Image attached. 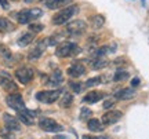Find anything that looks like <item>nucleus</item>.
Listing matches in <instances>:
<instances>
[{
    "label": "nucleus",
    "mask_w": 149,
    "mask_h": 139,
    "mask_svg": "<svg viewBox=\"0 0 149 139\" xmlns=\"http://www.w3.org/2000/svg\"><path fill=\"white\" fill-rule=\"evenodd\" d=\"M135 94L137 92H135L134 88H122V90L115 92V99H117V101H128V99H133Z\"/></svg>",
    "instance_id": "ddd939ff"
},
{
    "label": "nucleus",
    "mask_w": 149,
    "mask_h": 139,
    "mask_svg": "<svg viewBox=\"0 0 149 139\" xmlns=\"http://www.w3.org/2000/svg\"><path fill=\"white\" fill-rule=\"evenodd\" d=\"M88 21H90L91 26L94 28V29H100V28L104 26L105 18H104V15H101V14H95V15H91Z\"/></svg>",
    "instance_id": "a211bd4d"
},
{
    "label": "nucleus",
    "mask_w": 149,
    "mask_h": 139,
    "mask_svg": "<svg viewBox=\"0 0 149 139\" xmlns=\"http://www.w3.org/2000/svg\"><path fill=\"white\" fill-rule=\"evenodd\" d=\"M39 127H40L43 131H46V132H58V131H62V125H59L55 120L48 118V117L40 118Z\"/></svg>",
    "instance_id": "423d86ee"
},
{
    "label": "nucleus",
    "mask_w": 149,
    "mask_h": 139,
    "mask_svg": "<svg viewBox=\"0 0 149 139\" xmlns=\"http://www.w3.org/2000/svg\"><path fill=\"white\" fill-rule=\"evenodd\" d=\"M80 53V48L77 47V44L70 43V41H64L61 43L55 50V55L59 58H66L70 55H77Z\"/></svg>",
    "instance_id": "f03ea898"
},
{
    "label": "nucleus",
    "mask_w": 149,
    "mask_h": 139,
    "mask_svg": "<svg viewBox=\"0 0 149 139\" xmlns=\"http://www.w3.org/2000/svg\"><path fill=\"white\" fill-rule=\"evenodd\" d=\"M0 6H1L3 8H6V10H7V8L10 7V3H8L7 0H0Z\"/></svg>",
    "instance_id": "72a5a7b5"
},
{
    "label": "nucleus",
    "mask_w": 149,
    "mask_h": 139,
    "mask_svg": "<svg viewBox=\"0 0 149 139\" xmlns=\"http://www.w3.org/2000/svg\"><path fill=\"white\" fill-rule=\"evenodd\" d=\"M86 28H87L86 22L77 19V21H73V22H70V24H68L66 32L69 33V35H81L86 30Z\"/></svg>",
    "instance_id": "9d476101"
},
{
    "label": "nucleus",
    "mask_w": 149,
    "mask_h": 139,
    "mask_svg": "<svg viewBox=\"0 0 149 139\" xmlns=\"http://www.w3.org/2000/svg\"><path fill=\"white\" fill-rule=\"evenodd\" d=\"M73 103V95L69 94V92H65L62 98H59V106L64 107V109H68V107L72 106Z\"/></svg>",
    "instance_id": "6ab92c4d"
},
{
    "label": "nucleus",
    "mask_w": 149,
    "mask_h": 139,
    "mask_svg": "<svg viewBox=\"0 0 149 139\" xmlns=\"http://www.w3.org/2000/svg\"><path fill=\"white\" fill-rule=\"evenodd\" d=\"M84 73H86V68L81 64H73L69 69H68V75H69L70 77H74V79L83 76Z\"/></svg>",
    "instance_id": "2eb2a0df"
},
{
    "label": "nucleus",
    "mask_w": 149,
    "mask_h": 139,
    "mask_svg": "<svg viewBox=\"0 0 149 139\" xmlns=\"http://www.w3.org/2000/svg\"><path fill=\"white\" fill-rule=\"evenodd\" d=\"M44 29V26H43L42 24H29V30L32 33H36V32H40V30H43Z\"/></svg>",
    "instance_id": "7c9ffc66"
},
{
    "label": "nucleus",
    "mask_w": 149,
    "mask_h": 139,
    "mask_svg": "<svg viewBox=\"0 0 149 139\" xmlns=\"http://www.w3.org/2000/svg\"><path fill=\"white\" fill-rule=\"evenodd\" d=\"M108 51H109V48H108L107 46H104V47L97 48L95 51H94V55H95V58H101L105 54H108Z\"/></svg>",
    "instance_id": "cd10ccee"
},
{
    "label": "nucleus",
    "mask_w": 149,
    "mask_h": 139,
    "mask_svg": "<svg viewBox=\"0 0 149 139\" xmlns=\"http://www.w3.org/2000/svg\"><path fill=\"white\" fill-rule=\"evenodd\" d=\"M0 135L4 139H15V136L11 134V131H8V129H7V132H6V129H0Z\"/></svg>",
    "instance_id": "2f4dec72"
},
{
    "label": "nucleus",
    "mask_w": 149,
    "mask_h": 139,
    "mask_svg": "<svg viewBox=\"0 0 149 139\" xmlns=\"http://www.w3.org/2000/svg\"><path fill=\"white\" fill-rule=\"evenodd\" d=\"M54 139H69V138H68L66 135H55Z\"/></svg>",
    "instance_id": "e433bc0d"
},
{
    "label": "nucleus",
    "mask_w": 149,
    "mask_h": 139,
    "mask_svg": "<svg viewBox=\"0 0 149 139\" xmlns=\"http://www.w3.org/2000/svg\"><path fill=\"white\" fill-rule=\"evenodd\" d=\"M83 139H102V138H95V136H91V135H83Z\"/></svg>",
    "instance_id": "4c0bfd02"
},
{
    "label": "nucleus",
    "mask_w": 149,
    "mask_h": 139,
    "mask_svg": "<svg viewBox=\"0 0 149 139\" xmlns=\"http://www.w3.org/2000/svg\"><path fill=\"white\" fill-rule=\"evenodd\" d=\"M70 1L72 0H48V1H46V6L51 10H55V8H61V7L66 6Z\"/></svg>",
    "instance_id": "412c9836"
},
{
    "label": "nucleus",
    "mask_w": 149,
    "mask_h": 139,
    "mask_svg": "<svg viewBox=\"0 0 149 139\" xmlns=\"http://www.w3.org/2000/svg\"><path fill=\"white\" fill-rule=\"evenodd\" d=\"M102 96H104V94L100 91H90L88 94L84 95L83 102H84V103H95V102H98L101 99Z\"/></svg>",
    "instance_id": "dca6fc26"
},
{
    "label": "nucleus",
    "mask_w": 149,
    "mask_h": 139,
    "mask_svg": "<svg viewBox=\"0 0 149 139\" xmlns=\"http://www.w3.org/2000/svg\"><path fill=\"white\" fill-rule=\"evenodd\" d=\"M91 114H93V112H91L88 107H81V110H80V118H81V120H87V118H90Z\"/></svg>",
    "instance_id": "c756f323"
},
{
    "label": "nucleus",
    "mask_w": 149,
    "mask_h": 139,
    "mask_svg": "<svg viewBox=\"0 0 149 139\" xmlns=\"http://www.w3.org/2000/svg\"><path fill=\"white\" fill-rule=\"evenodd\" d=\"M128 79V73L126 72V70H117L116 72V75H115V77H113V80L115 81H124V80H127Z\"/></svg>",
    "instance_id": "393cba45"
},
{
    "label": "nucleus",
    "mask_w": 149,
    "mask_h": 139,
    "mask_svg": "<svg viewBox=\"0 0 149 139\" xmlns=\"http://www.w3.org/2000/svg\"><path fill=\"white\" fill-rule=\"evenodd\" d=\"M33 76H35L33 70L31 69V68H28V66H22V68L15 70L17 80L19 81V83H22V84H28L29 81H32Z\"/></svg>",
    "instance_id": "0eeeda50"
},
{
    "label": "nucleus",
    "mask_w": 149,
    "mask_h": 139,
    "mask_svg": "<svg viewBox=\"0 0 149 139\" xmlns=\"http://www.w3.org/2000/svg\"><path fill=\"white\" fill-rule=\"evenodd\" d=\"M69 87H70V90H72L73 92H81V90H83L84 84H81V83H74V81H70V83H69Z\"/></svg>",
    "instance_id": "c85d7f7f"
},
{
    "label": "nucleus",
    "mask_w": 149,
    "mask_h": 139,
    "mask_svg": "<svg viewBox=\"0 0 149 139\" xmlns=\"http://www.w3.org/2000/svg\"><path fill=\"white\" fill-rule=\"evenodd\" d=\"M33 39H35V33L28 32V33H25V35H22L21 37L18 39V44H19L21 47H25V46H28L29 43H32Z\"/></svg>",
    "instance_id": "5701e85b"
},
{
    "label": "nucleus",
    "mask_w": 149,
    "mask_h": 139,
    "mask_svg": "<svg viewBox=\"0 0 149 139\" xmlns=\"http://www.w3.org/2000/svg\"><path fill=\"white\" fill-rule=\"evenodd\" d=\"M35 116H36V112L28 110V109H24L21 112H18V118H19L24 124H26V125H33V124H35V121H33Z\"/></svg>",
    "instance_id": "4468645a"
},
{
    "label": "nucleus",
    "mask_w": 149,
    "mask_h": 139,
    "mask_svg": "<svg viewBox=\"0 0 149 139\" xmlns=\"http://www.w3.org/2000/svg\"><path fill=\"white\" fill-rule=\"evenodd\" d=\"M3 120H4L6 128L8 129V131H11V132H17V131H21V125H19V121H18L15 117H13L11 114H4V116H3Z\"/></svg>",
    "instance_id": "f8f14e48"
},
{
    "label": "nucleus",
    "mask_w": 149,
    "mask_h": 139,
    "mask_svg": "<svg viewBox=\"0 0 149 139\" xmlns=\"http://www.w3.org/2000/svg\"><path fill=\"white\" fill-rule=\"evenodd\" d=\"M0 86L8 92H15L18 90L17 84L13 80V76L6 70H0Z\"/></svg>",
    "instance_id": "39448f33"
},
{
    "label": "nucleus",
    "mask_w": 149,
    "mask_h": 139,
    "mask_svg": "<svg viewBox=\"0 0 149 139\" xmlns=\"http://www.w3.org/2000/svg\"><path fill=\"white\" fill-rule=\"evenodd\" d=\"M42 1H48V0H42Z\"/></svg>",
    "instance_id": "58836bf2"
},
{
    "label": "nucleus",
    "mask_w": 149,
    "mask_h": 139,
    "mask_svg": "<svg viewBox=\"0 0 149 139\" xmlns=\"http://www.w3.org/2000/svg\"><path fill=\"white\" fill-rule=\"evenodd\" d=\"M62 81H64V76H62V72L59 69L54 70L50 76V79H48V83L51 86H59V84H62Z\"/></svg>",
    "instance_id": "f3484780"
},
{
    "label": "nucleus",
    "mask_w": 149,
    "mask_h": 139,
    "mask_svg": "<svg viewBox=\"0 0 149 139\" xmlns=\"http://www.w3.org/2000/svg\"><path fill=\"white\" fill-rule=\"evenodd\" d=\"M48 46V39H42L39 43L36 44V47L33 48L32 51L29 53V59H37L42 57V54L44 53L46 47Z\"/></svg>",
    "instance_id": "9b49d317"
},
{
    "label": "nucleus",
    "mask_w": 149,
    "mask_h": 139,
    "mask_svg": "<svg viewBox=\"0 0 149 139\" xmlns=\"http://www.w3.org/2000/svg\"><path fill=\"white\" fill-rule=\"evenodd\" d=\"M42 10L39 8H31V10H22L17 14V19L19 24H29V21H33L39 17H42Z\"/></svg>",
    "instance_id": "7ed1b4c3"
},
{
    "label": "nucleus",
    "mask_w": 149,
    "mask_h": 139,
    "mask_svg": "<svg viewBox=\"0 0 149 139\" xmlns=\"http://www.w3.org/2000/svg\"><path fill=\"white\" fill-rule=\"evenodd\" d=\"M100 81H101V79H100V77H93V79H88V80L86 81L84 88H91V87L98 86V84H100Z\"/></svg>",
    "instance_id": "a878e982"
},
{
    "label": "nucleus",
    "mask_w": 149,
    "mask_h": 139,
    "mask_svg": "<svg viewBox=\"0 0 149 139\" xmlns=\"http://www.w3.org/2000/svg\"><path fill=\"white\" fill-rule=\"evenodd\" d=\"M79 12V6H69V7H65L61 11H58L55 15L53 17V24L54 25H62L66 24L68 21H70V18L73 15H76Z\"/></svg>",
    "instance_id": "f257e3e1"
},
{
    "label": "nucleus",
    "mask_w": 149,
    "mask_h": 139,
    "mask_svg": "<svg viewBox=\"0 0 149 139\" xmlns=\"http://www.w3.org/2000/svg\"><path fill=\"white\" fill-rule=\"evenodd\" d=\"M122 116H123V113L119 112V110H109V112H107L102 116L101 121L104 125H112V124L117 123L122 118Z\"/></svg>",
    "instance_id": "1a4fd4ad"
},
{
    "label": "nucleus",
    "mask_w": 149,
    "mask_h": 139,
    "mask_svg": "<svg viewBox=\"0 0 149 139\" xmlns=\"http://www.w3.org/2000/svg\"><path fill=\"white\" fill-rule=\"evenodd\" d=\"M61 96V90H53V91H40L36 94V99L43 103H54L58 101Z\"/></svg>",
    "instance_id": "20e7f679"
},
{
    "label": "nucleus",
    "mask_w": 149,
    "mask_h": 139,
    "mask_svg": "<svg viewBox=\"0 0 149 139\" xmlns=\"http://www.w3.org/2000/svg\"><path fill=\"white\" fill-rule=\"evenodd\" d=\"M87 127H88L90 131H102V129H104V124H102V121L98 120V118H91V120H88Z\"/></svg>",
    "instance_id": "4be33fe9"
},
{
    "label": "nucleus",
    "mask_w": 149,
    "mask_h": 139,
    "mask_svg": "<svg viewBox=\"0 0 149 139\" xmlns=\"http://www.w3.org/2000/svg\"><path fill=\"white\" fill-rule=\"evenodd\" d=\"M11 30H14V25L7 18L0 17V33H7L11 32Z\"/></svg>",
    "instance_id": "aec40b11"
},
{
    "label": "nucleus",
    "mask_w": 149,
    "mask_h": 139,
    "mask_svg": "<svg viewBox=\"0 0 149 139\" xmlns=\"http://www.w3.org/2000/svg\"><path fill=\"white\" fill-rule=\"evenodd\" d=\"M105 66H108V59H105L104 57H101V58H95L93 62H91V68L93 69H102V68H105Z\"/></svg>",
    "instance_id": "b1692460"
},
{
    "label": "nucleus",
    "mask_w": 149,
    "mask_h": 139,
    "mask_svg": "<svg viewBox=\"0 0 149 139\" xmlns=\"http://www.w3.org/2000/svg\"><path fill=\"white\" fill-rule=\"evenodd\" d=\"M113 103H115V101H105V103H104V107H105V109H109V107L113 106Z\"/></svg>",
    "instance_id": "f704fd0d"
},
{
    "label": "nucleus",
    "mask_w": 149,
    "mask_h": 139,
    "mask_svg": "<svg viewBox=\"0 0 149 139\" xmlns=\"http://www.w3.org/2000/svg\"><path fill=\"white\" fill-rule=\"evenodd\" d=\"M6 102H7V105L11 109H14L17 112H21L24 109H26L25 107V102H24V99H22V96L19 94H11V95H8Z\"/></svg>",
    "instance_id": "6e6552de"
},
{
    "label": "nucleus",
    "mask_w": 149,
    "mask_h": 139,
    "mask_svg": "<svg viewBox=\"0 0 149 139\" xmlns=\"http://www.w3.org/2000/svg\"><path fill=\"white\" fill-rule=\"evenodd\" d=\"M26 1H29V0H26Z\"/></svg>",
    "instance_id": "ea45409f"
},
{
    "label": "nucleus",
    "mask_w": 149,
    "mask_h": 139,
    "mask_svg": "<svg viewBox=\"0 0 149 139\" xmlns=\"http://www.w3.org/2000/svg\"><path fill=\"white\" fill-rule=\"evenodd\" d=\"M139 84V79H137V77H135V79H133V80H131V87H137Z\"/></svg>",
    "instance_id": "c9c22d12"
},
{
    "label": "nucleus",
    "mask_w": 149,
    "mask_h": 139,
    "mask_svg": "<svg viewBox=\"0 0 149 139\" xmlns=\"http://www.w3.org/2000/svg\"><path fill=\"white\" fill-rule=\"evenodd\" d=\"M0 57L4 59H10L11 58V51L6 46H0Z\"/></svg>",
    "instance_id": "bb28decb"
},
{
    "label": "nucleus",
    "mask_w": 149,
    "mask_h": 139,
    "mask_svg": "<svg viewBox=\"0 0 149 139\" xmlns=\"http://www.w3.org/2000/svg\"><path fill=\"white\" fill-rule=\"evenodd\" d=\"M115 64H116V66H124L123 64H127V61H126V58H117L115 61Z\"/></svg>",
    "instance_id": "473e14b6"
}]
</instances>
